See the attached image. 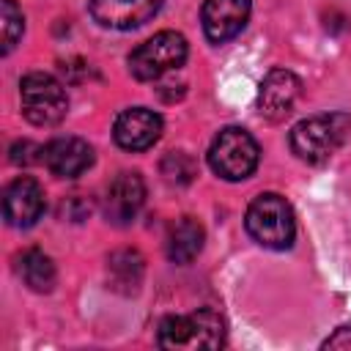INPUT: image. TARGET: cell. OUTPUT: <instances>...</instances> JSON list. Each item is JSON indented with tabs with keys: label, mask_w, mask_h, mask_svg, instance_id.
<instances>
[{
	"label": "cell",
	"mask_w": 351,
	"mask_h": 351,
	"mask_svg": "<svg viewBox=\"0 0 351 351\" xmlns=\"http://www.w3.org/2000/svg\"><path fill=\"white\" fill-rule=\"evenodd\" d=\"M351 134L348 112H321L299 121L291 129V151L310 165L326 162Z\"/></svg>",
	"instance_id": "obj_1"
},
{
	"label": "cell",
	"mask_w": 351,
	"mask_h": 351,
	"mask_svg": "<svg viewBox=\"0 0 351 351\" xmlns=\"http://www.w3.org/2000/svg\"><path fill=\"white\" fill-rule=\"evenodd\" d=\"M247 233L266 250H288L296 236L293 208L277 192H263L247 206Z\"/></svg>",
	"instance_id": "obj_2"
},
{
	"label": "cell",
	"mask_w": 351,
	"mask_h": 351,
	"mask_svg": "<svg viewBox=\"0 0 351 351\" xmlns=\"http://www.w3.org/2000/svg\"><path fill=\"white\" fill-rule=\"evenodd\" d=\"M156 343L162 348H219L225 343V318L208 307L167 315L156 329Z\"/></svg>",
	"instance_id": "obj_3"
},
{
	"label": "cell",
	"mask_w": 351,
	"mask_h": 351,
	"mask_svg": "<svg viewBox=\"0 0 351 351\" xmlns=\"http://www.w3.org/2000/svg\"><path fill=\"white\" fill-rule=\"evenodd\" d=\"M258 159H261V148L255 137L241 126H225L208 148V165L225 181L250 178L258 167Z\"/></svg>",
	"instance_id": "obj_4"
},
{
	"label": "cell",
	"mask_w": 351,
	"mask_h": 351,
	"mask_svg": "<svg viewBox=\"0 0 351 351\" xmlns=\"http://www.w3.org/2000/svg\"><path fill=\"white\" fill-rule=\"evenodd\" d=\"M186 55H189L186 38L176 30H162V33L151 36L148 41H143L137 49H132L129 71L134 80L151 82V80H159L162 74H167L173 69H181Z\"/></svg>",
	"instance_id": "obj_5"
},
{
	"label": "cell",
	"mask_w": 351,
	"mask_h": 351,
	"mask_svg": "<svg viewBox=\"0 0 351 351\" xmlns=\"http://www.w3.org/2000/svg\"><path fill=\"white\" fill-rule=\"evenodd\" d=\"M19 101H22V115L33 126H55L69 112V96L63 85L44 71H30L22 77Z\"/></svg>",
	"instance_id": "obj_6"
},
{
	"label": "cell",
	"mask_w": 351,
	"mask_h": 351,
	"mask_svg": "<svg viewBox=\"0 0 351 351\" xmlns=\"http://www.w3.org/2000/svg\"><path fill=\"white\" fill-rule=\"evenodd\" d=\"M302 96V80L288 69H271L258 88V110L269 121H282L293 112Z\"/></svg>",
	"instance_id": "obj_7"
},
{
	"label": "cell",
	"mask_w": 351,
	"mask_h": 351,
	"mask_svg": "<svg viewBox=\"0 0 351 351\" xmlns=\"http://www.w3.org/2000/svg\"><path fill=\"white\" fill-rule=\"evenodd\" d=\"M252 3L250 0H206L200 8L203 33L211 44H225L236 38L250 22Z\"/></svg>",
	"instance_id": "obj_8"
},
{
	"label": "cell",
	"mask_w": 351,
	"mask_h": 351,
	"mask_svg": "<svg viewBox=\"0 0 351 351\" xmlns=\"http://www.w3.org/2000/svg\"><path fill=\"white\" fill-rule=\"evenodd\" d=\"M44 214V189L36 178L19 176L3 192V217L11 228H33Z\"/></svg>",
	"instance_id": "obj_9"
},
{
	"label": "cell",
	"mask_w": 351,
	"mask_h": 351,
	"mask_svg": "<svg viewBox=\"0 0 351 351\" xmlns=\"http://www.w3.org/2000/svg\"><path fill=\"white\" fill-rule=\"evenodd\" d=\"M162 129L165 123L159 112L148 107H132L115 118L112 137L123 151H145L162 137Z\"/></svg>",
	"instance_id": "obj_10"
},
{
	"label": "cell",
	"mask_w": 351,
	"mask_h": 351,
	"mask_svg": "<svg viewBox=\"0 0 351 351\" xmlns=\"http://www.w3.org/2000/svg\"><path fill=\"white\" fill-rule=\"evenodd\" d=\"M145 203V181L140 173H118L104 192V217L112 225H129Z\"/></svg>",
	"instance_id": "obj_11"
},
{
	"label": "cell",
	"mask_w": 351,
	"mask_h": 351,
	"mask_svg": "<svg viewBox=\"0 0 351 351\" xmlns=\"http://www.w3.org/2000/svg\"><path fill=\"white\" fill-rule=\"evenodd\" d=\"M41 162L58 178H77L93 165V148L82 137H55L41 148Z\"/></svg>",
	"instance_id": "obj_12"
},
{
	"label": "cell",
	"mask_w": 351,
	"mask_h": 351,
	"mask_svg": "<svg viewBox=\"0 0 351 351\" xmlns=\"http://www.w3.org/2000/svg\"><path fill=\"white\" fill-rule=\"evenodd\" d=\"M88 5L101 27L132 30L145 25L162 8V0H88Z\"/></svg>",
	"instance_id": "obj_13"
},
{
	"label": "cell",
	"mask_w": 351,
	"mask_h": 351,
	"mask_svg": "<svg viewBox=\"0 0 351 351\" xmlns=\"http://www.w3.org/2000/svg\"><path fill=\"white\" fill-rule=\"evenodd\" d=\"M145 261L137 250H115L107 258V280L118 293H137L143 282Z\"/></svg>",
	"instance_id": "obj_14"
},
{
	"label": "cell",
	"mask_w": 351,
	"mask_h": 351,
	"mask_svg": "<svg viewBox=\"0 0 351 351\" xmlns=\"http://www.w3.org/2000/svg\"><path fill=\"white\" fill-rule=\"evenodd\" d=\"M203 241H206L203 225L192 217H181L167 233V258L173 263H189L200 255Z\"/></svg>",
	"instance_id": "obj_15"
},
{
	"label": "cell",
	"mask_w": 351,
	"mask_h": 351,
	"mask_svg": "<svg viewBox=\"0 0 351 351\" xmlns=\"http://www.w3.org/2000/svg\"><path fill=\"white\" fill-rule=\"evenodd\" d=\"M16 271L25 280V285L36 293H49L55 288V263L41 250H25L16 261Z\"/></svg>",
	"instance_id": "obj_16"
},
{
	"label": "cell",
	"mask_w": 351,
	"mask_h": 351,
	"mask_svg": "<svg viewBox=\"0 0 351 351\" xmlns=\"http://www.w3.org/2000/svg\"><path fill=\"white\" fill-rule=\"evenodd\" d=\"M159 170H162V178L167 184H176V186H186L197 176V165H195V159L186 151H170V154H165Z\"/></svg>",
	"instance_id": "obj_17"
},
{
	"label": "cell",
	"mask_w": 351,
	"mask_h": 351,
	"mask_svg": "<svg viewBox=\"0 0 351 351\" xmlns=\"http://www.w3.org/2000/svg\"><path fill=\"white\" fill-rule=\"evenodd\" d=\"M25 30V16L16 5V0H3L0 5V33H3V55H8L16 41L22 38Z\"/></svg>",
	"instance_id": "obj_18"
},
{
	"label": "cell",
	"mask_w": 351,
	"mask_h": 351,
	"mask_svg": "<svg viewBox=\"0 0 351 351\" xmlns=\"http://www.w3.org/2000/svg\"><path fill=\"white\" fill-rule=\"evenodd\" d=\"M90 214V206L82 200V197H69L63 206H60V217H66V219H71V222H82L85 217Z\"/></svg>",
	"instance_id": "obj_19"
},
{
	"label": "cell",
	"mask_w": 351,
	"mask_h": 351,
	"mask_svg": "<svg viewBox=\"0 0 351 351\" xmlns=\"http://www.w3.org/2000/svg\"><path fill=\"white\" fill-rule=\"evenodd\" d=\"M38 148L30 143V140H16L14 145H11V162L14 165H30V162H36V154Z\"/></svg>",
	"instance_id": "obj_20"
},
{
	"label": "cell",
	"mask_w": 351,
	"mask_h": 351,
	"mask_svg": "<svg viewBox=\"0 0 351 351\" xmlns=\"http://www.w3.org/2000/svg\"><path fill=\"white\" fill-rule=\"evenodd\" d=\"M324 348L351 351V326H340V329H335V335H329V337L324 340Z\"/></svg>",
	"instance_id": "obj_21"
}]
</instances>
